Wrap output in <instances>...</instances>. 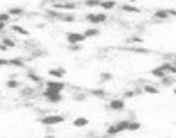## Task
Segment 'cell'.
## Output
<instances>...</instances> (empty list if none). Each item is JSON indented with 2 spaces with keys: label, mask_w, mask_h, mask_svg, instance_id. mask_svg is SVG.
<instances>
[{
  "label": "cell",
  "mask_w": 176,
  "mask_h": 138,
  "mask_svg": "<svg viewBox=\"0 0 176 138\" xmlns=\"http://www.w3.org/2000/svg\"><path fill=\"white\" fill-rule=\"evenodd\" d=\"M9 18H11V15H9V13H0V22L7 23V22H9Z\"/></svg>",
  "instance_id": "d4e9b609"
},
{
  "label": "cell",
  "mask_w": 176,
  "mask_h": 138,
  "mask_svg": "<svg viewBox=\"0 0 176 138\" xmlns=\"http://www.w3.org/2000/svg\"><path fill=\"white\" fill-rule=\"evenodd\" d=\"M7 13H9L11 16H22V15H23V9H22V7H11Z\"/></svg>",
  "instance_id": "7c38bea8"
},
{
  "label": "cell",
  "mask_w": 176,
  "mask_h": 138,
  "mask_svg": "<svg viewBox=\"0 0 176 138\" xmlns=\"http://www.w3.org/2000/svg\"><path fill=\"white\" fill-rule=\"evenodd\" d=\"M2 43L6 45L7 49H11V47H15V41H13V40H9V38H6V40H2Z\"/></svg>",
  "instance_id": "484cf974"
},
{
  "label": "cell",
  "mask_w": 176,
  "mask_h": 138,
  "mask_svg": "<svg viewBox=\"0 0 176 138\" xmlns=\"http://www.w3.org/2000/svg\"><path fill=\"white\" fill-rule=\"evenodd\" d=\"M128 2H131V4H135V2H137V0H128Z\"/></svg>",
  "instance_id": "d590c367"
},
{
  "label": "cell",
  "mask_w": 176,
  "mask_h": 138,
  "mask_svg": "<svg viewBox=\"0 0 176 138\" xmlns=\"http://www.w3.org/2000/svg\"><path fill=\"white\" fill-rule=\"evenodd\" d=\"M154 18H158V20H167L169 18V13L165 9H158L156 13H154Z\"/></svg>",
  "instance_id": "9c48e42d"
},
{
  "label": "cell",
  "mask_w": 176,
  "mask_h": 138,
  "mask_svg": "<svg viewBox=\"0 0 176 138\" xmlns=\"http://www.w3.org/2000/svg\"><path fill=\"white\" fill-rule=\"evenodd\" d=\"M43 97H47L51 102H61V101H63V95H61V92H52V90H45V92H43Z\"/></svg>",
  "instance_id": "5b68a950"
},
{
  "label": "cell",
  "mask_w": 176,
  "mask_h": 138,
  "mask_svg": "<svg viewBox=\"0 0 176 138\" xmlns=\"http://www.w3.org/2000/svg\"><path fill=\"white\" fill-rule=\"evenodd\" d=\"M70 50H79V45H70Z\"/></svg>",
  "instance_id": "1f68e13d"
},
{
  "label": "cell",
  "mask_w": 176,
  "mask_h": 138,
  "mask_svg": "<svg viewBox=\"0 0 176 138\" xmlns=\"http://www.w3.org/2000/svg\"><path fill=\"white\" fill-rule=\"evenodd\" d=\"M139 129H140V124L130 120V124H128V131H139Z\"/></svg>",
  "instance_id": "ac0fdd59"
},
{
  "label": "cell",
  "mask_w": 176,
  "mask_h": 138,
  "mask_svg": "<svg viewBox=\"0 0 176 138\" xmlns=\"http://www.w3.org/2000/svg\"><path fill=\"white\" fill-rule=\"evenodd\" d=\"M124 97H126V99H133V97H135V92H126Z\"/></svg>",
  "instance_id": "83f0119b"
},
{
  "label": "cell",
  "mask_w": 176,
  "mask_h": 138,
  "mask_svg": "<svg viewBox=\"0 0 176 138\" xmlns=\"http://www.w3.org/2000/svg\"><path fill=\"white\" fill-rule=\"evenodd\" d=\"M85 18L92 23H104L108 20V15H106V13H97V15H92V13H90V15H85Z\"/></svg>",
  "instance_id": "277c9868"
},
{
  "label": "cell",
  "mask_w": 176,
  "mask_h": 138,
  "mask_svg": "<svg viewBox=\"0 0 176 138\" xmlns=\"http://www.w3.org/2000/svg\"><path fill=\"white\" fill-rule=\"evenodd\" d=\"M49 138H52V136H49Z\"/></svg>",
  "instance_id": "f35d334b"
},
{
  "label": "cell",
  "mask_w": 176,
  "mask_h": 138,
  "mask_svg": "<svg viewBox=\"0 0 176 138\" xmlns=\"http://www.w3.org/2000/svg\"><path fill=\"white\" fill-rule=\"evenodd\" d=\"M13 31L18 32V34H22V36H29V31H25L23 27H20V25H13Z\"/></svg>",
  "instance_id": "5bb4252c"
},
{
  "label": "cell",
  "mask_w": 176,
  "mask_h": 138,
  "mask_svg": "<svg viewBox=\"0 0 176 138\" xmlns=\"http://www.w3.org/2000/svg\"><path fill=\"white\" fill-rule=\"evenodd\" d=\"M167 13H169V16H176V11H174V9H171V11H167Z\"/></svg>",
  "instance_id": "836d02e7"
},
{
  "label": "cell",
  "mask_w": 176,
  "mask_h": 138,
  "mask_svg": "<svg viewBox=\"0 0 176 138\" xmlns=\"http://www.w3.org/2000/svg\"><path fill=\"white\" fill-rule=\"evenodd\" d=\"M115 6H117L115 0H103V2H101V7H103L104 11H110V9H113Z\"/></svg>",
  "instance_id": "ba28073f"
},
{
  "label": "cell",
  "mask_w": 176,
  "mask_h": 138,
  "mask_svg": "<svg viewBox=\"0 0 176 138\" xmlns=\"http://www.w3.org/2000/svg\"><path fill=\"white\" fill-rule=\"evenodd\" d=\"M144 92H146V93H151V95H156L158 93V88L151 86V84H144Z\"/></svg>",
  "instance_id": "4fadbf2b"
},
{
  "label": "cell",
  "mask_w": 176,
  "mask_h": 138,
  "mask_svg": "<svg viewBox=\"0 0 176 138\" xmlns=\"http://www.w3.org/2000/svg\"><path fill=\"white\" fill-rule=\"evenodd\" d=\"M122 11H126V13H139V9L135 6H122Z\"/></svg>",
  "instance_id": "d6986e66"
},
{
  "label": "cell",
  "mask_w": 176,
  "mask_h": 138,
  "mask_svg": "<svg viewBox=\"0 0 176 138\" xmlns=\"http://www.w3.org/2000/svg\"><path fill=\"white\" fill-rule=\"evenodd\" d=\"M49 74H51L52 77H63L66 72L63 70V68H52V70H49Z\"/></svg>",
  "instance_id": "30bf717a"
},
{
  "label": "cell",
  "mask_w": 176,
  "mask_h": 138,
  "mask_svg": "<svg viewBox=\"0 0 176 138\" xmlns=\"http://www.w3.org/2000/svg\"><path fill=\"white\" fill-rule=\"evenodd\" d=\"M9 65H13V66H22L23 65V61L20 58H13L11 61H9Z\"/></svg>",
  "instance_id": "ffe728a7"
},
{
  "label": "cell",
  "mask_w": 176,
  "mask_h": 138,
  "mask_svg": "<svg viewBox=\"0 0 176 138\" xmlns=\"http://www.w3.org/2000/svg\"><path fill=\"white\" fill-rule=\"evenodd\" d=\"M63 120H65L63 115H47V117H43L40 122L43 124V126H56V124H61Z\"/></svg>",
  "instance_id": "7a4b0ae2"
},
{
  "label": "cell",
  "mask_w": 176,
  "mask_h": 138,
  "mask_svg": "<svg viewBox=\"0 0 176 138\" xmlns=\"http://www.w3.org/2000/svg\"><path fill=\"white\" fill-rule=\"evenodd\" d=\"M6 65H9V61L4 59V58H0V66H6Z\"/></svg>",
  "instance_id": "f1b7e54d"
},
{
  "label": "cell",
  "mask_w": 176,
  "mask_h": 138,
  "mask_svg": "<svg viewBox=\"0 0 176 138\" xmlns=\"http://www.w3.org/2000/svg\"><path fill=\"white\" fill-rule=\"evenodd\" d=\"M171 66H173V65H171V63H164V65H160V66H158V68H160V70H164V72H165V74H171Z\"/></svg>",
  "instance_id": "cb8c5ba5"
},
{
  "label": "cell",
  "mask_w": 176,
  "mask_h": 138,
  "mask_svg": "<svg viewBox=\"0 0 176 138\" xmlns=\"http://www.w3.org/2000/svg\"><path fill=\"white\" fill-rule=\"evenodd\" d=\"M86 38H85V34H79V32H68L66 34V41H68V45H79L83 43Z\"/></svg>",
  "instance_id": "3957f363"
},
{
  "label": "cell",
  "mask_w": 176,
  "mask_h": 138,
  "mask_svg": "<svg viewBox=\"0 0 176 138\" xmlns=\"http://www.w3.org/2000/svg\"><path fill=\"white\" fill-rule=\"evenodd\" d=\"M51 2H61V0H51Z\"/></svg>",
  "instance_id": "8d00e7d4"
},
{
  "label": "cell",
  "mask_w": 176,
  "mask_h": 138,
  "mask_svg": "<svg viewBox=\"0 0 176 138\" xmlns=\"http://www.w3.org/2000/svg\"><path fill=\"white\" fill-rule=\"evenodd\" d=\"M174 63H176V56H174Z\"/></svg>",
  "instance_id": "74e56055"
},
{
  "label": "cell",
  "mask_w": 176,
  "mask_h": 138,
  "mask_svg": "<svg viewBox=\"0 0 176 138\" xmlns=\"http://www.w3.org/2000/svg\"><path fill=\"white\" fill-rule=\"evenodd\" d=\"M27 77H29V79H32L34 83H42V77H38L34 72H27Z\"/></svg>",
  "instance_id": "44dd1931"
},
{
  "label": "cell",
  "mask_w": 176,
  "mask_h": 138,
  "mask_svg": "<svg viewBox=\"0 0 176 138\" xmlns=\"http://www.w3.org/2000/svg\"><path fill=\"white\" fill-rule=\"evenodd\" d=\"M128 43L130 45H135V43H142V38H139V36H131L130 40H128Z\"/></svg>",
  "instance_id": "603a6c76"
},
{
  "label": "cell",
  "mask_w": 176,
  "mask_h": 138,
  "mask_svg": "<svg viewBox=\"0 0 176 138\" xmlns=\"http://www.w3.org/2000/svg\"><path fill=\"white\" fill-rule=\"evenodd\" d=\"M90 93L97 95V97H104V95H106V93H104V90H94V92H90Z\"/></svg>",
  "instance_id": "4316f807"
},
{
  "label": "cell",
  "mask_w": 176,
  "mask_h": 138,
  "mask_svg": "<svg viewBox=\"0 0 176 138\" xmlns=\"http://www.w3.org/2000/svg\"><path fill=\"white\" fill-rule=\"evenodd\" d=\"M85 97H86V95H85V93H81V95H76V101H85Z\"/></svg>",
  "instance_id": "f546056e"
},
{
  "label": "cell",
  "mask_w": 176,
  "mask_h": 138,
  "mask_svg": "<svg viewBox=\"0 0 176 138\" xmlns=\"http://www.w3.org/2000/svg\"><path fill=\"white\" fill-rule=\"evenodd\" d=\"M128 124H130V120H122V122L113 124L106 133H108L110 136H113V135H119V133H122V131H128Z\"/></svg>",
  "instance_id": "6da1fadb"
},
{
  "label": "cell",
  "mask_w": 176,
  "mask_h": 138,
  "mask_svg": "<svg viewBox=\"0 0 176 138\" xmlns=\"http://www.w3.org/2000/svg\"><path fill=\"white\" fill-rule=\"evenodd\" d=\"M171 74L176 75V63H173V66H171Z\"/></svg>",
  "instance_id": "4dcf8cb0"
},
{
  "label": "cell",
  "mask_w": 176,
  "mask_h": 138,
  "mask_svg": "<svg viewBox=\"0 0 176 138\" xmlns=\"http://www.w3.org/2000/svg\"><path fill=\"white\" fill-rule=\"evenodd\" d=\"M4 29H6V23H4V22H0V31H4Z\"/></svg>",
  "instance_id": "e575fe53"
},
{
  "label": "cell",
  "mask_w": 176,
  "mask_h": 138,
  "mask_svg": "<svg viewBox=\"0 0 176 138\" xmlns=\"http://www.w3.org/2000/svg\"><path fill=\"white\" fill-rule=\"evenodd\" d=\"M47 90H52V92H63L65 90V84L63 83H58V81H47Z\"/></svg>",
  "instance_id": "8992f818"
},
{
  "label": "cell",
  "mask_w": 176,
  "mask_h": 138,
  "mask_svg": "<svg viewBox=\"0 0 176 138\" xmlns=\"http://www.w3.org/2000/svg\"><path fill=\"white\" fill-rule=\"evenodd\" d=\"M88 126V118H76L74 120V127H85Z\"/></svg>",
  "instance_id": "8fae6325"
},
{
  "label": "cell",
  "mask_w": 176,
  "mask_h": 138,
  "mask_svg": "<svg viewBox=\"0 0 176 138\" xmlns=\"http://www.w3.org/2000/svg\"><path fill=\"white\" fill-rule=\"evenodd\" d=\"M20 86V83L18 81H15V79H9L7 81V88H11V90H15V88H18Z\"/></svg>",
  "instance_id": "7402d4cb"
},
{
  "label": "cell",
  "mask_w": 176,
  "mask_h": 138,
  "mask_svg": "<svg viewBox=\"0 0 176 138\" xmlns=\"http://www.w3.org/2000/svg\"><path fill=\"white\" fill-rule=\"evenodd\" d=\"M110 109H113V111H122L124 109V101L122 99H113L110 102Z\"/></svg>",
  "instance_id": "52a82bcc"
},
{
  "label": "cell",
  "mask_w": 176,
  "mask_h": 138,
  "mask_svg": "<svg viewBox=\"0 0 176 138\" xmlns=\"http://www.w3.org/2000/svg\"><path fill=\"white\" fill-rule=\"evenodd\" d=\"M151 74H153L154 77H158V79H164V77H165V72H164V70H160L158 66H156V68H154V70H153Z\"/></svg>",
  "instance_id": "2e32d148"
},
{
  "label": "cell",
  "mask_w": 176,
  "mask_h": 138,
  "mask_svg": "<svg viewBox=\"0 0 176 138\" xmlns=\"http://www.w3.org/2000/svg\"><path fill=\"white\" fill-rule=\"evenodd\" d=\"M101 77H103V79H111V75H110V74H103Z\"/></svg>",
  "instance_id": "d6a6232c"
},
{
  "label": "cell",
  "mask_w": 176,
  "mask_h": 138,
  "mask_svg": "<svg viewBox=\"0 0 176 138\" xmlns=\"http://www.w3.org/2000/svg\"><path fill=\"white\" fill-rule=\"evenodd\" d=\"M101 2H103V0H85V6H88V7H95V6H101Z\"/></svg>",
  "instance_id": "e0dca14e"
},
{
  "label": "cell",
  "mask_w": 176,
  "mask_h": 138,
  "mask_svg": "<svg viewBox=\"0 0 176 138\" xmlns=\"http://www.w3.org/2000/svg\"><path fill=\"white\" fill-rule=\"evenodd\" d=\"M83 34H85V38H92V36H97V34H99V29H86V31H85V32H83Z\"/></svg>",
  "instance_id": "9a60e30c"
}]
</instances>
